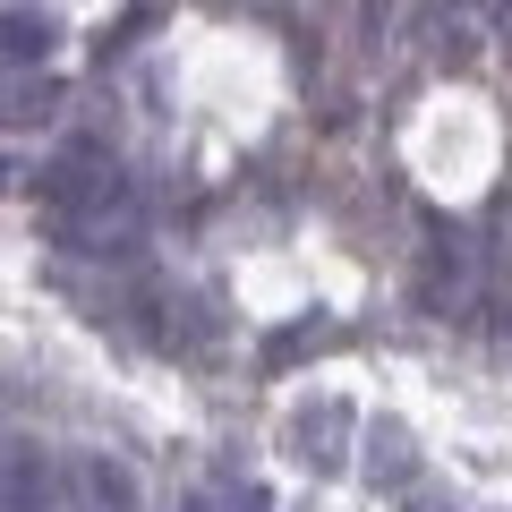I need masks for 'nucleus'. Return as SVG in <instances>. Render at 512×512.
Listing matches in <instances>:
<instances>
[{"mask_svg": "<svg viewBox=\"0 0 512 512\" xmlns=\"http://www.w3.org/2000/svg\"><path fill=\"white\" fill-rule=\"evenodd\" d=\"M504 342H512V308H504Z\"/></svg>", "mask_w": 512, "mask_h": 512, "instance_id": "2", "label": "nucleus"}, {"mask_svg": "<svg viewBox=\"0 0 512 512\" xmlns=\"http://www.w3.org/2000/svg\"><path fill=\"white\" fill-rule=\"evenodd\" d=\"M35 205H43V222H52L60 248L103 256V248H128V239H137V188H128V171L103 163V154L52 163L43 188H35Z\"/></svg>", "mask_w": 512, "mask_h": 512, "instance_id": "1", "label": "nucleus"}]
</instances>
